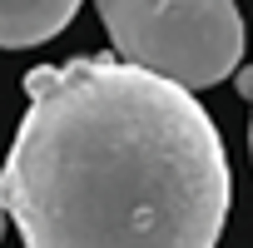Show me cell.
Here are the masks:
<instances>
[{
  "label": "cell",
  "mask_w": 253,
  "mask_h": 248,
  "mask_svg": "<svg viewBox=\"0 0 253 248\" xmlns=\"http://www.w3.org/2000/svg\"><path fill=\"white\" fill-rule=\"evenodd\" d=\"M228 149L194 89L104 55L35 65L0 164L25 248H218Z\"/></svg>",
  "instance_id": "1"
},
{
  "label": "cell",
  "mask_w": 253,
  "mask_h": 248,
  "mask_svg": "<svg viewBox=\"0 0 253 248\" xmlns=\"http://www.w3.org/2000/svg\"><path fill=\"white\" fill-rule=\"evenodd\" d=\"M114 55L179 89H209L243 60L233 0H94Z\"/></svg>",
  "instance_id": "2"
},
{
  "label": "cell",
  "mask_w": 253,
  "mask_h": 248,
  "mask_svg": "<svg viewBox=\"0 0 253 248\" xmlns=\"http://www.w3.org/2000/svg\"><path fill=\"white\" fill-rule=\"evenodd\" d=\"M80 10V0H0V50H30L55 40Z\"/></svg>",
  "instance_id": "3"
},
{
  "label": "cell",
  "mask_w": 253,
  "mask_h": 248,
  "mask_svg": "<svg viewBox=\"0 0 253 248\" xmlns=\"http://www.w3.org/2000/svg\"><path fill=\"white\" fill-rule=\"evenodd\" d=\"M248 154H253V119H248Z\"/></svg>",
  "instance_id": "4"
},
{
  "label": "cell",
  "mask_w": 253,
  "mask_h": 248,
  "mask_svg": "<svg viewBox=\"0 0 253 248\" xmlns=\"http://www.w3.org/2000/svg\"><path fill=\"white\" fill-rule=\"evenodd\" d=\"M0 238H5V208H0Z\"/></svg>",
  "instance_id": "5"
}]
</instances>
